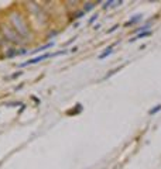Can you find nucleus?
Here are the masks:
<instances>
[{"instance_id":"f257e3e1","label":"nucleus","mask_w":161,"mask_h":169,"mask_svg":"<svg viewBox=\"0 0 161 169\" xmlns=\"http://www.w3.org/2000/svg\"><path fill=\"white\" fill-rule=\"evenodd\" d=\"M10 21H12V24H13L14 30H16L21 37H27V35H28V27H27L24 19H23L19 13L12 14V16H10Z\"/></svg>"},{"instance_id":"f03ea898","label":"nucleus","mask_w":161,"mask_h":169,"mask_svg":"<svg viewBox=\"0 0 161 169\" xmlns=\"http://www.w3.org/2000/svg\"><path fill=\"white\" fill-rule=\"evenodd\" d=\"M0 33L3 34L4 39H7V41H12V42H14V44L21 42V35H20V34L17 33L14 28H12V27L1 26V27H0Z\"/></svg>"},{"instance_id":"7ed1b4c3","label":"nucleus","mask_w":161,"mask_h":169,"mask_svg":"<svg viewBox=\"0 0 161 169\" xmlns=\"http://www.w3.org/2000/svg\"><path fill=\"white\" fill-rule=\"evenodd\" d=\"M50 57H52V54H44V55L35 57V58H32V59H28L27 62H23V64L20 65V68H24V66H28V65H34V64H38V62H41V61H44V59H47V58H50Z\"/></svg>"},{"instance_id":"20e7f679","label":"nucleus","mask_w":161,"mask_h":169,"mask_svg":"<svg viewBox=\"0 0 161 169\" xmlns=\"http://www.w3.org/2000/svg\"><path fill=\"white\" fill-rule=\"evenodd\" d=\"M148 35H151V31H144V33H140V34H137L136 37H133V38H130L129 39V42L131 44V42H136L137 39H140V38H146V37H148Z\"/></svg>"},{"instance_id":"39448f33","label":"nucleus","mask_w":161,"mask_h":169,"mask_svg":"<svg viewBox=\"0 0 161 169\" xmlns=\"http://www.w3.org/2000/svg\"><path fill=\"white\" fill-rule=\"evenodd\" d=\"M113 47H115V44H112V45L108 47V48L105 49V52H102V54L99 55V59H105L106 57H108V55H110V54L113 52V51H112V49H113Z\"/></svg>"},{"instance_id":"423d86ee","label":"nucleus","mask_w":161,"mask_h":169,"mask_svg":"<svg viewBox=\"0 0 161 169\" xmlns=\"http://www.w3.org/2000/svg\"><path fill=\"white\" fill-rule=\"evenodd\" d=\"M140 20H142V16H140V14H137V16H134V19H130L129 21L124 24V26L129 27V26H131V24H136V23H137V21H140Z\"/></svg>"},{"instance_id":"0eeeda50","label":"nucleus","mask_w":161,"mask_h":169,"mask_svg":"<svg viewBox=\"0 0 161 169\" xmlns=\"http://www.w3.org/2000/svg\"><path fill=\"white\" fill-rule=\"evenodd\" d=\"M158 111H161V104H157V106H154L153 109H150V110H148V114H150V116H154V114H157Z\"/></svg>"},{"instance_id":"6e6552de","label":"nucleus","mask_w":161,"mask_h":169,"mask_svg":"<svg viewBox=\"0 0 161 169\" xmlns=\"http://www.w3.org/2000/svg\"><path fill=\"white\" fill-rule=\"evenodd\" d=\"M52 45H54V42H48V44H45V45H43L41 48H37V49H34V51H31V52H34V54H37V52H41V51H44V49H47V48H51Z\"/></svg>"},{"instance_id":"1a4fd4ad","label":"nucleus","mask_w":161,"mask_h":169,"mask_svg":"<svg viewBox=\"0 0 161 169\" xmlns=\"http://www.w3.org/2000/svg\"><path fill=\"white\" fill-rule=\"evenodd\" d=\"M95 7V3H86L84 7V13H88V11H90L92 9Z\"/></svg>"},{"instance_id":"9d476101","label":"nucleus","mask_w":161,"mask_h":169,"mask_svg":"<svg viewBox=\"0 0 161 169\" xmlns=\"http://www.w3.org/2000/svg\"><path fill=\"white\" fill-rule=\"evenodd\" d=\"M7 107H12V106H23L20 102H10V103H6Z\"/></svg>"},{"instance_id":"9b49d317","label":"nucleus","mask_w":161,"mask_h":169,"mask_svg":"<svg viewBox=\"0 0 161 169\" xmlns=\"http://www.w3.org/2000/svg\"><path fill=\"white\" fill-rule=\"evenodd\" d=\"M117 71H120V68H115L113 71H110V72H108V75L105 76V78H109V76H112V75H115V72H117Z\"/></svg>"},{"instance_id":"f8f14e48","label":"nucleus","mask_w":161,"mask_h":169,"mask_svg":"<svg viewBox=\"0 0 161 169\" xmlns=\"http://www.w3.org/2000/svg\"><path fill=\"white\" fill-rule=\"evenodd\" d=\"M21 75H23V72H21V71H19V72H14V75H12L10 78H12V79H16V78H17V76H21Z\"/></svg>"},{"instance_id":"ddd939ff","label":"nucleus","mask_w":161,"mask_h":169,"mask_svg":"<svg viewBox=\"0 0 161 169\" xmlns=\"http://www.w3.org/2000/svg\"><path fill=\"white\" fill-rule=\"evenodd\" d=\"M117 28H119V26H113L110 30H108V34H110V33H113V31H116Z\"/></svg>"},{"instance_id":"4468645a","label":"nucleus","mask_w":161,"mask_h":169,"mask_svg":"<svg viewBox=\"0 0 161 169\" xmlns=\"http://www.w3.org/2000/svg\"><path fill=\"white\" fill-rule=\"evenodd\" d=\"M112 4H113V1H112V0H110V1H106V3L103 4V9H108V7L112 6Z\"/></svg>"},{"instance_id":"2eb2a0df","label":"nucleus","mask_w":161,"mask_h":169,"mask_svg":"<svg viewBox=\"0 0 161 169\" xmlns=\"http://www.w3.org/2000/svg\"><path fill=\"white\" fill-rule=\"evenodd\" d=\"M96 19H97V14H95V16H92V19L89 20V24H92V23H93V21H95Z\"/></svg>"},{"instance_id":"dca6fc26","label":"nucleus","mask_w":161,"mask_h":169,"mask_svg":"<svg viewBox=\"0 0 161 169\" xmlns=\"http://www.w3.org/2000/svg\"><path fill=\"white\" fill-rule=\"evenodd\" d=\"M3 42H4V37H1V34H0V45H3Z\"/></svg>"}]
</instances>
